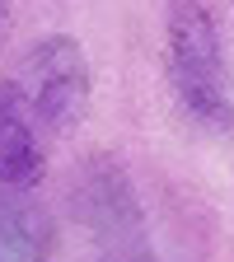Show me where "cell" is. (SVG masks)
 <instances>
[{"mask_svg":"<svg viewBox=\"0 0 234 262\" xmlns=\"http://www.w3.org/2000/svg\"><path fill=\"white\" fill-rule=\"evenodd\" d=\"M169 80L178 103L211 131H234V98L220 56V33L202 0L169 5Z\"/></svg>","mask_w":234,"mask_h":262,"instance_id":"cell-1","label":"cell"},{"mask_svg":"<svg viewBox=\"0 0 234 262\" xmlns=\"http://www.w3.org/2000/svg\"><path fill=\"white\" fill-rule=\"evenodd\" d=\"M71 202H75V215L84 220V229L98 239L103 257L145 248V220L136 206V192H131V178L122 173L117 159L94 155L89 164H80Z\"/></svg>","mask_w":234,"mask_h":262,"instance_id":"cell-3","label":"cell"},{"mask_svg":"<svg viewBox=\"0 0 234 262\" xmlns=\"http://www.w3.org/2000/svg\"><path fill=\"white\" fill-rule=\"evenodd\" d=\"M0 19H5V0H0Z\"/></svg>","mask_w":234,"mask_h":262,"instance_id":"cell-7","label":"cell"},{"mask_svg":"<svg viewBox=\"0 0 234 262\" xmlns=\"http://www.w3.org/2000/svg\"><path fill=\"white\" fill-rule=\"evenodd\" d=\"M38 122H33L24 94L14 80H0V183L5 187H33L42 173V141Z\"/></svg>","mask_w":234,"mask_h":262,"instance_id":"cell-4","label":"cell"},{"mask_svg":"<svg viewBox=\"0 0 234 262\" xmlns=\"http://www.w3.org/2000/svg\"><path fill=\"white\" fill-rule=\"evenodd\" d=\"M103 262H155V253H150V248H131V253H113V257H103Z\"/></svg>","mask_w":234,"mask_h":262,"instance_id":"cell-6","label":"cell"},{"mask_svg":"<svg viewBox=\"0 0 234 262\" xmlns=\"http://www.w3.org/2000/svg\"><path fill=\"white\" fill-rule=\"evenodd\" d=\"M14 89L24 94V103L42 131H66L75 126L84 103H89V66L75 38H42L33 42L19 61V71L10 75Z\"/></svg>","mask_w":234,"mask_h":262,"instance_id":"cell-2","label":"cell"},{"mask_svg":"<svg viewBox=\"0 0 234 262\" xmlns=\"http://www.w3.org/2000/svg\"><path fill=\"white\" fill-rule=\"evenodd\" d=\"M10 192H0V262H47L52 253L47 220Z\"/></svg>","mask_w":234,"mask_h":262,"instance_id":"cell-5","label":"cell"}]
</instances>
